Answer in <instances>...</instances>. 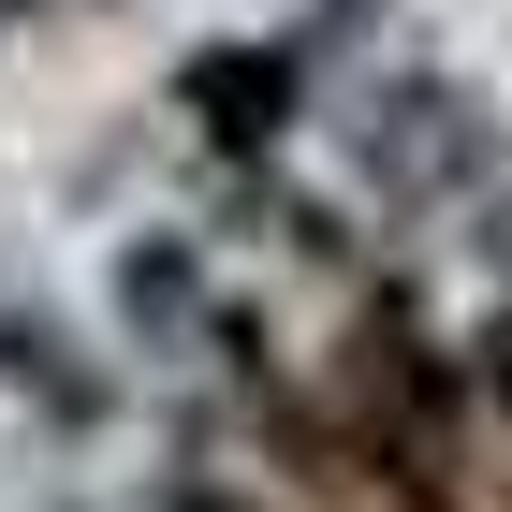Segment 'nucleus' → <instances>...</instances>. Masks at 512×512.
Segmentation results:
<instances>
[{
  "instance_id": "f257e3e1",
  "label": "nucleus",
  "mask_w": 512,
  "mask_h": 512,
  "mask_svg": "<svg viewBox=\"0 0 512 512\" xmlns=\"http://www.w3.org/2000/svg\"><path fill=\"white\" fill-rule=\"evenodd\" d=\"M337 147H352L366 220H395V235H439V220H469V191L498 176L512 118L483 103L469 74H366V103L337 118Z\"/></svg>"
},
{
  "instance_id": "f03ea898",
  "label": "nucleus",
  "mask_w": 512,
  "mask_h": 512,
  "mask_svg": "<svg viewBox=\"0 0 512 512\" xmlns=\"http://www.w3.org/2000/svg\"><path fill=\"white\" fill-rule=\"evenodd\" d=\"M161 103H176V132H191L220 176H264V161L322 118V59L293 30H205V44H176Z\"/></svg>"
},
{
  "instance_id": "7ed1b4c3",
  "label": "nucleus",
  "mask_w": 512,
  "mask_h": 512,
  "mask_svg": "<svg viewBox=\"0 0 512 512\" xmlns=\"http://www.w3.org/2000/svg\"><path fill=\"white\" fill-rule=\"evenodd\" d=\"M0 381L30 395L59 439H103V425H118V366L88 352V337L44 308V293H15V278H0Z\"/></svg>"
},
{
  "instance_id": "20e7f679",
  "label": "nucleus",
  "mask_w": 512,
  "mask_h": 512,
  "mask_svg": "<svg viewBox=\"0 0 512 512\" xmlns=\"http://www.w3.org/2000/svg\"><path fill=\"white\" fill-rule=\"evenodd\" d=\"M322 498H337V512H469L454 483H410V469H337Z\"/></svg>"
},
{
  "instance_id": "39448f33",
  "label": "nucleus",
  "mask_w": 512,
  "mask_h": 512,
  "mask_svg": "<svg viewBox=\"0 0 512 512\" xmlns=\"http://www.w3.org/2000/svg\"><path fill=\"white\" fill-rule=\"evenodd\" d=\"M469 381H483V410L512 425V293H498V308L469 322Z\"/></svg>"
},
{
  "instance_id": "423d86ee",
  "label": "nucleus",
  "mask_w": 512,
  "mask_h": 512,
  "mask_svg": "<svg viewBox=\"0 0 512 512\" xmlns=\"http://www.w3.org/2000/svg\"><path fill=\"white\" fill-rule=\"evenodd\" d=\"M454 235H469L483 264L512 278V147H498V176H483V191H469V220H454Z\"/></svg>"
},
{
  "instance_id": "0eeeda50",
  "label": "nucleus",
  "mask_w": 512,
  "mask_h": 512,
  "mask_svg": "<svg viewBox=\"0 0 512 512\" xmlns=\"http://www.w3.org/2000/svg\"><path fill=\"white\" fill-rule=\"evenodd\" d=\"M366 30H381V0H308V15H293L308 59H337V44H366Z\"/></svg>"
},
{
  "instance_id": "6e6552de",
  "label": "nucleus",
  "mask_w": 512,
  "mask_h": 512,
  "mask_svg": "<svg viewBox=\"0 0 512 512\" xmlns=\"http://www.w3.org/2000/svg\"><path fill=\"white\" fill-rule=\"evenodd\" d=\"M161 512H264V498H249V483H220V469H176V483H161Z\"/></svg>"
},
{
  "instance_id": "1a4fd4ad",
  "label": "nucleus",
  "mask_w": 512,
  "mask_h": 512,
  "mask_svg": "<svg viewBox=\"0 0 512 512\" xmlns=\"http://www.w3.org/2000/svg\"><path fill=\"white\" fill-rule=\"evenodd\" d=\"M15 15H118V0H15Z\"/></svg>"
}]
</instances>
